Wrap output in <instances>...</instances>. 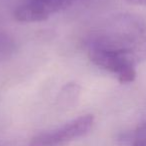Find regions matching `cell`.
<instances>
[{"label": "cell", "mask_w": 146, "mask_h": 146, "mask_svg": "<svg viewBox=\"0 0 146 146\" xmlns=\"http://www.w3.org/2000/svg\"><path fill=\"white\" fill-rule=\"evenodd\" d=\"M94 118L90 114L82 115L64 125L38 134L31 140L29 146H58L87 135L93 127Z\"/></svg>", "instance_id": "cell-2"}, {"label": "cell", "mask_w": 146, "mask_h": 146, "mask_svg": "<svg viewBox=\"0 0 146 146\" xmlns=\"http://www.w3.org/2000/svg\"><path fill=\"white\" fill-rule=\"evenodd\" d=\"M76 1L78 0H25L14 11V17L22 23L40 22L68 8Z\"/></svg>", "instance_id": "cell-4"}, {"label": "cell", "mask_w": 146, "mask_h": 146, "mask_svg": "<svg viewBox=\"0 0 146 146\" xmlns=\"http://www.w3.org/2000/svg\"><path fill=\"white\" fill-rule=\"evenodd\" d=\"M129 146H146V120L134 130L130 137Z\"/></svg>", "instance_id": "cell-6"}, {"label": "cell", "mask_w": 146, "mask_h": 146, "mask_svg": "<svg viewBox=\"0 0 146 146\" xmlns=\"http://www.w3.org/2000/svg\"><path fill=\"white\" fill-rule=\"evenodd\" d=\"M15 49V43L12 37L8 34L0 32V60L9 57Z\"/></svg>", "instance_id": "cell-5"}, {"label": "cell", "mask_w": 146, "mask_h": 146, "mask_svg": "<svg viewBox=\"0 0 146 146\" xmlns=\"http://www.w3.org/2000/svg\"><path fill=\"white\" fill-rule=\"evenodd\" d=\"M92 63L111 73L121 83H130L136 78V62L125 55L97 48H87Z\"/></svg>", "instance_id": "cell-3"}, {"label": "cell", "mask_w": 146, "mask_h": 146, "mask_svg": "<svg viewBox=\"0 0 146 146\" xmlns=\"http://www.w3.org/2000/svg\"><path fill=\"white\" fill-rule=\"evenodd\" d=\"M87 48L111 51L140 62L146 58V21L129 14L115 17L91 35Z\"/></svg>", "instance_id": "cell-1"}, {"label": "cell", "mask_w": 146, "mask_h": 146, "mask_svg": "<svg viewBox=\"0 0 146 146\" xmlns=\"http://www.w3.org/2000/svg\"><path fill=\"white\" fill-rule=\"evenodd\" d=\"M127 1L136 5H146V0H127Z\"/></svg>", "instance_id": "cell-7"}]
</instances>
